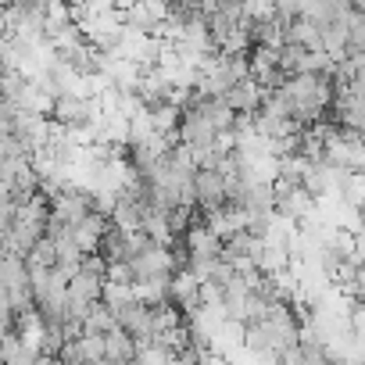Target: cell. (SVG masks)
Here are the masks:
<instances>
[{
  "mask_svg": "<svg viewBox=\"0 0 365 365\" xmlns=\"http://www.w3.org/2000/svg\"><path fill=\"white\" fill-rule=\"evenodd\" d=\"M115 4H118V8H125V4H133V0H115Z\"/></svg>",
  "mask_w": 365,
  "mask_h": 365,
  "instance_id": "12",
  "label": "cell"
},
{
  "mask_svg": "<svg viewBox=\"0 0 365 365\" xmlns=\"http://www.w3.org/2000/svg\"><path fill=\"white\" fill-rule=\"evenodd\" d=\"M104 279H111V283H133L129 262H108V265H104Z\"/></svg>",
  "mask_w": 365,
  "mask_h": 365,
  "instance_id": "11",
  "label": "cell"
},
{
  "mask_svg": "<svg viewBox=\"0 0 365 365\" xmlns=\"http://www.w3.org/2000/svg\"><path fill=\"white\" fill-rule=\"evenodd\" d=\"M179 240H182V247H187L190 258H219L222 255V237H215L201 219H194L187 230H182Z\"/></svg>",
  "mask_w": 365,
  "mask_h": 365,
  "instance_id": "4",
  "label": "cell"
},
{
  "mask_svg": "<svg viewBox=\"0 0 365 365\" xmlns=\"http://www.w3.org/2000/svg\"><path fill=\"white\" fill-rule=\"evenodd\" d=\"M101 301L115 312L118 304L133 301V283H111V279H104V283H101Z\"/></svg>",
  "mask_w": 365,
  "mask_h": 365,
  "instance_id": "10",
  "label": "cell"
},
{
  "mask_svg": "<svg viewBox=\"0 0 365 365\" xmlns=\"http://www.w3.org/2000/svg\"><path fill=\"white\" fill-rule=\"evenodd\" d=\"M118 322H115V315H111V308L97 297V301H90V308H86V315H83V333H108V329H115Z\"/></svg>",
  "mask_w": 365,
  "mask_h": 365,
  "instance_id": "8",
  "label": "cell"
},
{
  "mask_svg": "<svg viewBox=\"0 0 365 365\" xmlns=\"http://www.w3.org/2000/svg\"><path fill=\"white\" fill-rule=\"evenodd\" d=\"M129 269H133V279H147V276H172L175 265H172V251L165 244H147L143 251H136L129 258Z\"/></svg>",
  "mask_w": 365,
  "mask_h": 365,
  "instance_id": "1",
  "label": "cell"
},
{
  "mask_svg": "<svg viewBox=\"0 0 365 365\" xmlns=\"http://www.w3.org/2000/svg\"><path fill=\"white\" fill-rule=\"evenodd\" d=\"M262 93H265V86H258L251 76H244V79L230 83L219 97L226 101V108H230L233 115H255L258 104H262Z\"/></svg>",
  "mask_w": 365,
  "mask_h": 365,
  "instance_id": "3",
  "label": "cell"
},
{
  "mask_svg": "<svg viewBox=\"0 0 365 365\" xmlns=\"http://www.w3.org/2000/svg\"><path fill=\"white\" fill-rule=\"evenodd\" d=\"M133 354H136V340L122 326L104 333V361H133Z\"/></svg>",
  "mask_w": 365,
  "mask_h": 365,
  "instance_id": "6",
  "label": "cell"
},
{
  "mask_svg": "<svg viewBox=\"0 0 365 365\" xmlns=\"http://www.w3.org/2000/svg\"><path fill=\"white\" fill-rule=\"evenodd\" d=\"M104 230H108V215H101V212H86V215L72 226V240H76V247H79L83 255H93V251L101 247Z\"/></svg>",
  "mask_w": 365,
  "mask_h": 365,
  "instance_id": "5",
  "label": "cell"
},
{
  "mask_svg": "<svg viewBox=\"0 0 365 365\" xmlns=\"http://www.w3.org/2000/svg\"><path fill=\"white\" fill-rule=\"evenodd\" d=\"M133 297L143 301V304H161V301H168V276L133 279Z\"/></svg>",
  "mask_w": 365,
  "mask_h": 365,
  "instance_id": "7",
  "label": "cell"
},
{
  "mask_svg": "<svg viewBox=\"0 0 365 365\" xmlns=\"http://www.w3.org/2000/svg\"><path fill=\"white\" fill-rule=\"evenodd\" d=\"M194 201L197 212L226 205V175L219 168H194Z\"/></svg>",
  "mask_w": 365,
  "mask_h": 365,
  "instance_id": "2",
  "label": "cell"
},
{
  "mask_svg": "<svg viewBox=\"0 0 365 365\" xmlns=\"http://www.w3.org/2000/svg\"><path fill=\"white\" fill-rule=\"evenodd\" d=\"M147 111H150V125H154V133H172L175 125H179V108L175 104H168V101H158V104H147Z\"/></svg>",
  "mask_w": 365,
  "mask_h": 365,
  "instance_id": "9",
  "label": "cell"
}]
</instances>
